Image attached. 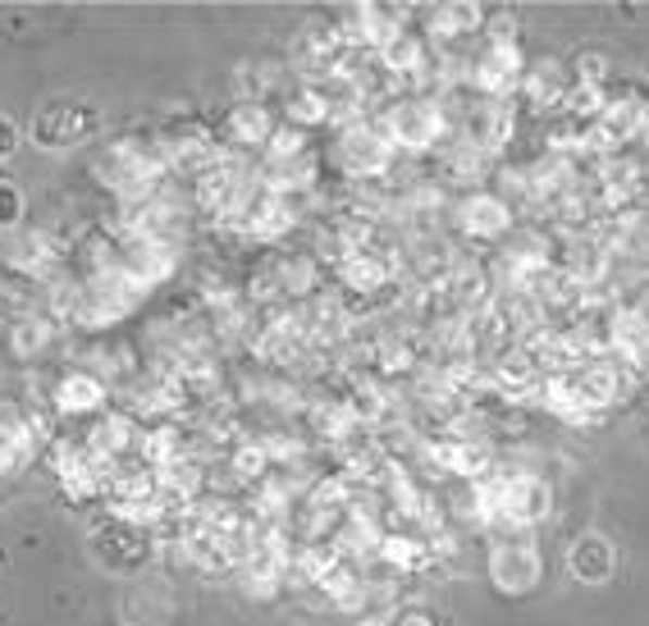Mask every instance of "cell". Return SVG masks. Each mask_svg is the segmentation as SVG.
Segmentation results:
<instances>
[{"mask_svg":"<svg viewBox=\"0 0 649 626\" xmlns=\"http://www.w3.org/2000/svg\"><path fill=\"white\" fill-rule=\"evenodd\" d=\"M92 124H97V115L87 105H78V101H55V105H47L37 115V142H47V147H60V142H78V138H87L92 133Z\"/></svg>","mask_w":649,"mask_h":626,"instance_id":"5b68a950","label":"cell"},{"mask_svg":"<svg viewBox=\"0 0 649 626\" xmlns=\"http://www.w3.org/2000/svg\"><path fill=\"white\" fill-rule=\"evenodd\" d=\"M489 567H495V580L503 590H531L535 586V576H540V558H535V549L526 540H499L495 544V558H489Z\"/></svg>","mask_w":649,"mask_h":626,"instance_id":"8992f818","label":"cell"},{"mask_svg":"<svg viewBox=\"0 0 649 626\" xmlns=\"http://www.w3.org/2000/svg\"><path fill=\"white\" fill-rule=\"evenodd\" d=\"M425 18H430V28H425V37L430 41H472V37H485V10L480 5H435V10H421Z\"/></svg>","mask_w":649,"mask_h":626,"instance_id":"52a82bcc","label":"cell"},{"mask_svg":"<svg viewBox=\"0 0 649 626\" xmlns=\"http://www.w3.org/2000/svg\"><path fill=\"white\" fill-rule=\"evenodd\" d=\"M329 161L339 170V178H348L352 188H366V184H385L398 170V147L379 133L375 120H362L352 128H339V138L329 147Z\"/></svg>","mask_w":649,"mask_h":626,"instance_id":"6da1fadb","label":"cell"},{"mask_svg":"<svg viewBox=\"0 0 649 626\" xmlns=\"http://www.w3.org/2000/svg\"><path fill=\"white\" fill-rule=\"evenodd\" d=\"M572 567H576V576H586V580H603V576H609V567H613V553H609V544H603L599 535H586V540L572 549Z\"/></svg>","mask_w":649,"mask_h":626,"instance_id":"ba28073f","label":"cell"},{"mask_svg":"<svg viewBox=\"0 0 649 626\" xmlns=\"http://www.w3.org/2000/svg\"><path fill=\"white\" fill-rule=\"evenodd\" d=\"M371 120L379 124V133H385L398 151H435L444 138H449V115H444V105L435 97L402 92L398 101L379 105Z\"/></svg>","mask_w":649,"mask_h":626,"instance_id":"7a4b0ae2","label":"cell"},{"mask_svg":"<svg viewBox=\"0 0 649 626\" xmlns=\"http://www.w3.org/2000/svg\"><path fill=\"white\" fill-rule=\"evenodd\" d=\"M572 70L563 60H531L522 87H517V105H526L531 115H558L572 97Z\"/></svg>","mask_w":649,"mask_h":626,"instance_id":"277c9868","label":"cell"},{"mask_svg":"<svg viewBox=\"0 0 649 626\" xmlns=\"http://www.w3.org/2000/svg\"><path fill=\"white\" fill-rule=\"evenodd\" d=\"M449 229H453L458 242H485V248H499V242L517 229V211H512L495 188L462 192V197H453Z\"/></svg>","mask_w":649,"mask_h":626,"instance_id":"3957f363","label":"cell"}]
</instances>
